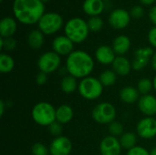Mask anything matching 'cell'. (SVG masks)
I'll return each mask as SVG.
<instances>
[{
  "instance_id": "10",
  "label": "cell",
  "mask_w": 156,
  "mask_h": 155,
  "mask_svg": "<svg viewBox=\"0 0 156 155\" xmlns=\"http://www.w3.org/2000/svg\"><path fill=\"white\" fill-rule=\"evenodd\" d=\"M154 54V49L151 47H144L138 48L134 52V58L132 62L133 69L134 70L144 69L151 61Z\"/></svg>"
},
{
  "instance_id": "9",
  "label": "cell",
  "mask_w": 156,
  "mask_h": 155,
  "mask_svg": "<svg viewBox=\"0 0 156 155\" xmlns=\"http://www.w3.org/2000/svg\"><path fill=\"white\" fill-rule=\"evenodd\" d=\"M136 132L143 139H153L156 136V118L145 117L136 126Z\"/></svg>"
},
{
  "instance_id": "12",
  "label": "cell",
  "mask_w": 156,
  "mask_h": 155,
  "mask_svg": "<svg viewBox=\"0 0 156 155\" xmlns=\"http://www.w3.org/2000/svg\"><path fill=\"white\" fill-rule=\"evenodd\" d=\"M131 21L130 13L122 8L114 9L109 16V23L114 29H124Z\"/></svg>"
},
{
  "instance_id": "23",
  "label": "cell",
  "mask_w": 156,
  "mask_h": 155,
  "mask_svg": "<svg viewBox=\"0 0 156 155\" xmlns=\"http://www.w3.org/2000/svg\"><path fill=\"white\" fill-rule=\"evenodd\" d=\"M44 34L39 29H34L29 32L27 36V43L33 49H39L45 41Z\"/></svg>"
},
{
  "instance_id": "8",
  "label": "cell",
  "mask_w": 156,
  "mask_h": 155,
  "mask_svg": "<svg viewBox=\"0 0 156 155\" xmlns=\"http://www.w3.org/2000/svg\"><path fill=\"white\" fill-rule=\"evenodd\" d=\"M60 63L61 58L59 55L54 51H47L39 57L37 60V67L39 71L50 74L59 69Z\"/></svg>"
},
{
  "instance_id": "4",
  "label": "cell",
  "mask_w": 156,
  "mask_h": 155,
  "mask_svg": "<svg viewBox=\"0 0 156 155\" xmlns=\"http://www.w3.org/2000/svg\"><path fill=\"white\" fill-rule=\"evenodd\" d=\"M31 116L37 124L48 127L56 122V109L49 102L40 101L33 107Z\"/></svg>"
},
{
  "instance_id": "30",
  "label": "cell",
  "mask_w": 156,
  "mask_h": 155,
  "mask_svg": "<svg viewBox=\"0 0 156 155\" xmlns=\"http://www.w3.org/2000/svg\"><path fill=\"white\" fill-rule=\"evenodd\" d=\"M88 26L90 31L92 32H98L103 27V20L98 16H90V18L88 20Z\"/></svg>"
},
{
  "instance_id": "44",
  "label": "cell",
  "mask_w": 156,
  "mask_h": 155,
  "mask_svg": "<svg viewBox=\"0 0 156 155\" xmlns=\"http://www.w3.org/2000/svg\"><path fill=\"white\" fill-rule=\"evenodd\" d=\"M41 1H42V2H44V3H45V2H48V1H49V0H41Z\"/></svg>"
},
{
  "instance_id": "7",
  "label": "cell",
  "mask_w": 156,
  "mask_h": 155,
  "mask_svg": "<svg viewBox=\"0 0 156 155\" xmlns=\"http://www.w3.org/2000/svg\"><path fill=\"white\" fill-rule=\"evenodd\" d=\"M117 111L115 107L110 102H101L97 104L92 111V119L100 124H110L115 121Z\"/></svg>"
},
{
  "instance_id": "22",
  "label": "cell",
  "mask_w": 156,
  "mask_h": 155,
  "mask_svg": "<svg viewBox=\"0 0 156 155\" xmlns=\"http://www.w3.org/2000/svg\"><path fill=\"white\" fill-rule=\"evenodd\" d=\"M74 116L73 109L67 104H62L56 109V122L60 124L69 123Z\"/></svg>"
},
{
  "instance_id": "36",
  "label": "cell",
  "mask_w": 156,
  "mask_h": 155,
  "mask_svg": "<svg viewBox=\"0 0 156 155\" xmlns=\"http://www.w3.org/2000/svg\"><path fill=\"white\" fill-rule=\"evenodd\" d=\"M148 40L150 45L156 48V26H154L150 29L148 33Z\"/></svg>"
},
{
  "instance_id": "13",
  "label": "cell",
  "mask_w": 156,
  "mask_h": 155,
  "mask_svg": "<svg viewBox=\"0 0 156 155\" xmlns=\"http://www.w3.org/2000/svg\"><path fill=\"white\" fill-rule=\"evenodd\" d=\"M122 149L120 140L112 135L104 137L100 143V153L101 155H120Z\"/></svg>"
},
{
  "instance_id": "33",
  "label": "cell",
  "mask_w": 156,
  "mask_h": 155,
  "mask_svg": "<svg viewBox=\"0 0 156 155\" xmlns=\"http://www.w3.org/2000/svg\"><path fill=\"white\" fill-rule=\"evenodd\" d=\"M48 128V131H49L50 134H52L53 136H55V137L61 136V133H62L63 129H62V124H60L59 122H54Z\"/></svg>"
},
{
  "instance_id": "41",
  "label": "cell",
  "mask_w": 156,
  "mask_h": 155,
  "mask_svg": "<svg viewBox=\"0 0 156 155\" xmlns=\"http://www.w3.org/2000/svg\"><path fill=\"white\" fill-rule=\"evenodd\" d=\"M140 1L142 4H144L145 5H151L155 2V0H140Z\"/></svg>"
},
{
  "instance_id": "38",
  "label": "cell",
  "mask_w": 156,
  "mask_h": 155,
  "mask_svg": "<svg viewBox=\"0 0 156 155\" xmlns=\"http://www.w3.org/2000/svg\"><path fill=\"white\" fill-rule=\"evenodd\" d=\"M149 18L151 22L156 26V5H154L149 11Z\"/></svg>"
},
{
  "instance_id": "37",
  "label": "cell",
  "mask_w": 156,
  "mask_h": 155,
  "mask_svg": "<svg viewBox=\"0 0 156 155\" xmlns=\"http://www.w3.org/2000/svg\"><path fill=\"white\" fill-rule=\"evenodd\" d=\"M36 82L37 85H45L48 82V74L39 71V73L36 76Z\"/></svg>"
},
{
  "instance_id": "3",
  "label": "cell",
  "mask_w": 156,
  "mask_h": 155,
  "mask_svg": "<svg viewBox=\"0 0 156 155\" xmlns=\"http://www.w3.org/2000/svg\"><path fill=\"white\" fill-rule=\"evenodd\" d=\"M64 31L65 36L68 37L74 44L85 41L90 33L88 23L80 17H73L69 19L66 23Z\"/></svg>"
},
{
  "instance_id": "16",
  "label": "cell",
  "mask_w": 156,
  "mask_h": 155,
  "mask_svg": "<svg viewBox=\"0 0 156 155\" xmlns=\"http://www.w3.org/2000/svg\"><path fill=\"white\" fill-rule=\"evenodd\" d=\"M96 60L101 65H110L112 64L116 58V54L112 48L107 45L100 46L95 51Z\"/></svg>"
},
{
  "instance_id": "2",
  "label": "cell",
  "mask_w": 156,
  "mask_h": 155,
  "mask_svg": "<svg viewBox=\"0 0 156 155\" xmlns=\"http://www.w3.org/2000/svg\"><path fill=\"white\" fill-rule=\"evenodd\" d=\"M94 69V60L92 57L83 50H74L69 54L66 60V70L76 79H84L89 77Z\"/></svg>"
},
{
  "instance_id": "24",
  "label": "cell",
  "mask_w": 156,
  "mask_h": 155,
  "mask_svg": "<svg viewBox=\"0 0 156 155\" xmlns=\"http://www.w3.org/2000/svg\"><path fill=\"white\" fill-rule=\"evenodd\" d=\"M78 88H79V83L76 78L70 75H67L61 79L60 89L64 93H67V94L73 93L78 90Z\"/></svg>"
},
{
  "instance_id": "42",
  "label": "cell",
  "mask_w": 156,
  "mask_h": 155,
  "mask_svg": "<svg viewBox=\"0 0 156 155\" xmlns=\"http://www.w3.org/2000/svg\"><path fill=\"white\" fill-rule=\"evenodd\" d=\"M150 155H156V147L153 148V149L150 151Z\"/></svg>"
},
{
  "instance_id": "26",
  "label": "cell",
  "mask_w": 156,
  "mask_h": 155,
  "mask_svg": "<svg viewBox=\"0 0 156 155\" xmlns=\"http://www.w3.org/2000/svg\"><path fill=\"white\" fill-rule=\"evenodd\" d=\"M117 77L118 75L112 69H105L101 73L99 79L103 87H111L116 83Z\"/></svg>"
},
{
  "instance_id": "15",
  "label": "cell",
  "mask_w": 156,
  "mask_h": 155,
  "mask_svg": "<svg viewBox=\"0 0 156 155\" xmlns=\"http://www.w3.org/2000/svg\"><path fill=\"white\" fill-rule=\"evenodd\" d=\"M138 108L146 117L156 115V97L152 94L142 95L138 100Z\"/></svg>"
},
{
  "instance_id": "19",
  "label": "cell",
  "mask_w": 156,
  "mask_h": 155,
  "mask_svg": "<svg viewBox=\"0 0 156 155\" xmlns=\"http://www.w3.org/2000/svg\"><path fill=\"white\" fill-rule=\"evenodd\" d=\"M112 48L116 55L123 56L130 50L131 39L125 35H120L114 38Z\"/></svg>"
},
{
  "instance_id": "34",
  "label": "cell",
  "mask_w": 156,
  "mask_h": 155,
  "mask_svg": "<svg viewBox=\"0 0 156 155\" xmlns=\"http://www.w3.org/2000/svg\"><path fill=\"white\" fill-rule=\"evenodd\" d=\"M127 155H150V152L143 146L136 145L127 152Z\"/></svg>"
},
{
  "instance_id": "35",
  "label": "cell",
  "mask_w": 156,
  "mask_h": 155,
  "mask_svg": "<svg viewBox=\"0 0 156 155\" xmlns=\"http://www.w3.org/2000/svg\"><path fill=\"white\" fill-rule=\"evenodd\" d=\"M144 10L141 5H135L130 11V15L134 18H140L144 16Z\"/></svg>"
},
{
  "instance_id": "5",
  "label": "cell",
  "mask_w": 156,
  "mask_h": 155,
  "mask_svg": "<svg viewBox=\"0 0 156 155\" xmlns=\"http://www.w3.org/2000/svg\"><path fill=\"white\" fill-rule=\"evenodd\" d=\"M103 88L104 87L99 79L89 76L79 82L78 90L82 98L88 100H94L101 96Z\"/></svg>"
},
{
  "instance_id": "20",
  "label": "cell",
  "mask_w": 156,
  "mask_h": 155,
  "mask_svg": "<svg viewBox=\"0 0 156 155\" xmlns=\"http://www.w3.org/2000/svg\"><path fill=\"white\" fill-rule=\"evenodd\" d=\"M16 31V21L11 16L4 17L0 22V35L1 37H12Z\"/></svg>"
},
{
  "instance_id": "45",
  "label": "cell",
  "mask_w": 156,
  "mask_h": 155,
  "mask_svg": "<svg viewBox=\"0 0 156 155\" xmlns=\"http://www.w3.org/2000/svg\"><path fill=\"white\" fill-rule=\"evenodd\" d=\"M102 1H104V2H106V1H110V0H102Z\"/></svg>"
},
{
  "instance_id": "39",
  "label": "cell",
  "mask_w": 156,
  "mask_h": 155,
  "mask_svg": "<svg viewBox=\"0 0 156 155\" xmlns=\"http://www.w3.org/2000/svg\"><path fill=\"white\" fill-rule=\"evenodd\" d=\"M5 102L4 100H1L0 101V116L1 117H3L4 112H5Z\"/></svg>"
},
{
  "instance_id": "27",
  "label": "cell",
  "mask_w": 156,
  "mask_h": 155,
  "mask_svg": "<svg viewBox=\"0 0 156 155\" xmlns=\"http://www.w3.org/2000/svg\"><path fill=\"white\" fill-rule=\"evenodd\" d=\"M15 68V60L14 58L5 53H2L0 55V71L2 73H9Z\"/></svg>"
},
{
  "instance_id": "1",
  "label": "cell",
  "mask_w": 156,
  "mask_h": 155,
  "mask_svg": "<svg viewBox=\"0 0 156 155\" xmlns=\"http://www.w3.org/2000/svg\"><path fill=\"white\" fill-rule=\"evenodd\" d=\"M13 14L24 25L38 23L45 14V5L41 0H14Z\"/></svg>"
},
{
  "instance_id": "11",
  "label": "cell",
  "mask_w": 156,
  "mask_h": 155,
  "mask_svg": "<svg viewBox=\"0 0 156 155\" xmlns=\"http://www.w3.org/2000/svg\"><path fill=\"white\" fill-rule=\"evenodd\" d=\"M50 155H69L72 151V143L66 136L56 137L49 144Z\"/></svg>"
},
{
  "instance_id": "43",
  "label": "cell",
  "mask_w": 156,
  "mask_h": 155,
  "mask_svg": "<svg viewBox=\"0 0 156 155\" xmlns=\"http://www.w3.org/2000/svg\"><path fill=\"white\" fill-rule=\"evenodd\" d=\"M153 82H154V89L156 90V75L155 77L154 78V80H153Z\"/></svg>"
},
{
  "instance_id": "40",
  "label": "cell",
  "mask_w": 156,
  "mask_h": 155,
  "mask_svg": "<svg viewBox=\"0 0 156 155\" xmlns=\"http://www.w3.org/2000/svg\"><path fill=\"white\" fill-rule=\"evenodd\" d=\"M151 64H152L153 69L156 71V52H154V56H153V58L151 59Z\"/></svg>"
},
{
  "instance_id": "21",
  "label": "cell",
  "mask_w": 156,
  "mask_h": 155,
  "mask_svg": "<svg viewBox=\"0 0 156 155\" xmlns=\"http://www.w3.org/2000/svg\"><path fill=\"white\" fill-rule=\"evenodd\" d=\"M120 99L123 103L133 104L138 102L140 99V92L138 91L137 88L132 86H126L121 90Z\"/></svg>"
},
{
  "instance_id": "25",
  "label": "cell",
  "mask_w": 156,
  "mask_h": 155,
  "mask_svg": "<svg viewBox=\"0 0 156 155\" xmlns=\"http://www.w3.org/2000/svg\"><path fill=\"white\" fill-rule=\"evenodd\" d=\"M119 140L122 149L128 151L137 145V136L133 132H124Z\"/></svg>"
},
{
  "instance_id": "32",
  "label": "cell",
  "mask_w": 156,
  "mask_h": 155,
  "mask_svg": "<svg viewBox=\"0 0 156 155\" xmlns=\"http://www.w3.org/2000/svg\"><path fill=\"white\" fill-rule=\"evenodd\" d=\"M31 152L33 155H48L49 148H48L45 144L41 143H37L32 146Z\"/></svg>"
},
{
  "instance_id": "6",
  "label": "cell",
  "mask_w": 156,
  "mask_h": 155,
  "mask_svg": "<svg viewBox=\"0 0 156 155\" xmlns=\"http://www.w3.org/2000/svg\"><path fill=\"white\" fill-rule=\"evenodd\" d=\"M37 25L38 29L44 35H52L63 26V18L56 12H48L42 16Z\"/></svg>"
},
{
  "instance_id": "29",
  "label": "cell",
  "mask_w": 156,
  "mask_h": 155,
  "mask_svg": "<svg viewBox=\"0 0 156 155\" xmlns=\"http://www.w3.org/2000/svg\"><path fill=\"white\" fill-rule=\"evenodd\" d=\"M108 131L110 135L114 137H121L124 133V127L122 122L114 121L108 125Z\"/></svg>"
},
{
  "instance_id": "31",
  "label": "cell",
  "mask_w": 156,
  "mask_h": 155,
  "mask_svg": "<svg viewBox=\"0 0 156 155\" xmlns=\"http://www.w3.org/2000/svg\"><path fill=\"white\" fill-rule=\"evenodd\" d=\"M16 47V41L13 37H1L0 38V48L1 49H5L7 51H11L15 49Z\"/></svg>"
},
{
  "instance_id": "18",
  "label": "cell",
  "mask_w": 156,
  "mask_h": 155,
  "mask_svg": "<svg viewBox=\"0 0 156 155\" xmlns=\"http://www.w3.org/2000/svg\"><path fill=\"white\" fill-rule=\"evenodd\" d=\"M105 8L104 1L102 0H85L82 5V9L85 14L90 16H98Z\"/></svg>"
},
{
  "instance_id": "14",
  "label": "cell",
  "mask_w": 156,
  "mask_h": 155,
  "mask_svg": "<svg viewBox=\"0 0 156 155\" xmlns=\"http://www.w3.org/2000/svg\"><path fill=\"white\" fill-rule=\"evenodd\" d=\"M52 48L59 56H69L74 51V43L66 36H58L53 39Z\"/></svg>"
},
{
  "instance_id": "17",
  "label": "cell",
  "mask_w": 156,
  "mask_h": 155,
  "mask_svg": "<svg viewBox=\"0 0 156 155\" xmlns=\"http://www.w3.org/2000/svg\"><path fill=\"white\" fill-rule=\"evenodd\" d=\"M112 70L118 76H122V77L128 76L133 69L132 62L124 56H117L114 61L112 62Z\"/></svg>"
},
{
  "instance_id": "28",
  "label": "cell",
  "mask_w": 156,
  "mask_h": 155,
  "mask_svg": "<svg viewBox=\"0 0 156 155\" xmlns=\"http://www.w3.org/2000/svg\"><path fill=\"white\" fill-rule=\"evenodd\" d=\"M153 88H154V82L152 79L148 78H143L137 83V90L142 95L150 94Z\"/></svg>"
}]
</instances>
